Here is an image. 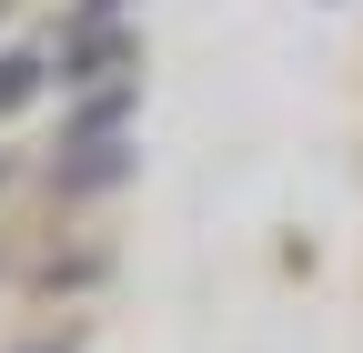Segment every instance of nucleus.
Wrapping results in <instances>:
<instances>
[{
  "label": "nucleus",
  "mask_w": 363,
  "mask_h": 353,
  "mask_svg": "<svg viewBox=\"0 0 363 353\" xmlns=\"http://www.w3.org/2000/svg\"><path fill=\"white\" fill-rule=\"evenodd\" d=\"M40 91V61H0V111H21Z\"/></svg>",
  "instance_id": "obj_1"
}]
</instances>
